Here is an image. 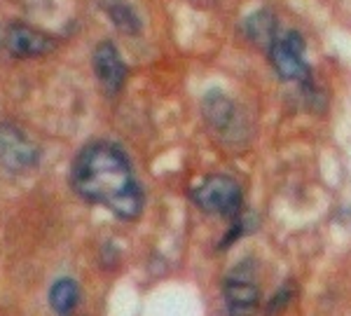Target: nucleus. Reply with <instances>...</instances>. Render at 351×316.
<instances>
[{
  "label": "nucleus",
  "instance_id": "1",
  "mask_svg": "<svg viewBox=\"0 0 351 316\" xmlns=\"http://www.w3.org/2000/svg\"><path fill=\"white\" fill-rule=\"evenodd\" d=\"M73 188L82 199L110 208L117 218L134 220L143 211V193L134 178L129 160L110 143H94L73 165Z\"/></svg>",
  "mask_w": 351,
  "mask_h": 316
},
{
  "label": "nucleus",
  "instance_id": "2",
  "mask_svg": "<svg viewBox=\"0 0 351 316\" xmlns=\"http://www.w3.org/2000/svg\"><path fill=\"white\" fill-rule=\"evenodd\" d=\"M192 199L206 213L237 218L241 211V185L232 176L213 173L192 190Z\"/></svg>",
  "mask_w": 351,
  "mask_h": 316
},
{
  "label": "nucleus",
  "instance_id": "3",
  "mask_svg": "<svg viewBox=\"0 0 351 316\" xmlns=\"http://www.w3.org/2000/svg\"><path fill=\"white\" fill-rule=\"evenodd\" d=\"M304 38L295 31L279 36L269 47V61L276 75L286 82H309V64L304 59Z\"/></svg>",
  "mask_w": 351,
  "mask_h": 316
},
{
  "label": "nucleus",
  "instance_id": "4",
  "mask_svg": "<svg viewBox=\"0 0 351 316\" xmlns=\"http://www.w3.org/2000/svg\"><path fill=\"white\" fill-rule=\"evenodd\" d=\"M38 162V148L16 127H0V165L8 171H26Z\"/></svg>",
  "mask_w": 351,
  "mask_h": 316
},
{
  "label": "nucleus",
  "instance_id": "5",
  "mask_svg": "<svg viewBox=\"0 0 351 316\" xmlns=\"http://www.w3.org/2000/svg\"><path fill=\"white\" fill-rule=\"evenodd\" d=\"M94 71H96V77H99L101 87L108 94H117L124 87L127 66H124L122 56L112 42L106 40L94 49Z\"/></svg>",
  "mask_w": 351,
  "mask_h": 316
},
{
  "label": "nucleus",
  "instance_id": "6",
  "mask_svg": "<svg viewBox=\"0 0 351 316\" xmlns=\"http://www.w3.org/2000/svg\"><path fill=\"white\" fill-rule=\"evenodd\" d=\"M5 45L14 56L19 59H28V56H43L54 49V38L47 33L38 31L33 26L26 24H14L10 26L8 36H5Z\"/></svg>",
  "mask_w": 351,
  "mask_h": 316
},
{
  "label": "nucleus",
  "instance_id": "7",
  "mask_svg": "<svg viewBox=\"0 0 351 316\" xmlns=\"http://www.w3.org/2000/svg\"><path fill=\"white\" fill-rule=\"evenodd\" d=\"M225 304H228L230 316H256L260 307V289L246 279H234L230 276L223 286Z\"/></svg>",
  "mask_w": 351,
  "mask_h": 316
},
{
  "label": "nucleus",
  "instance_id": "8",
  "mask_svg": "<svg viewBox=\"0 0 351 316\" xmlns=\"http://www.w3.org/2000/svg\"><path fill=\"white\" fill-rule=\"evenodd\" d=\"M202 110H204V117L206 122L216 129L218 134H228V129L234 124L237 120V110H234V104L225 97L223 92H208L204 97V104H202Z\"/></svg>",
  "mask_w": 351,
  "mask_h": 316
},
{
  "label": "nucleus",
  "instance_id": "9",
  "mask_svg": "<svg viewBox=\"0 0 351 316\" xmlns=\"http://www.w3.org/2000/svg\"><path fill=\"white\" fill-rule=\"evenodd\" d=\"M243 31L251 38L253 42L265 45V47H271V42L276 40V16L267 12V10H260V12H253L243 24Z\"/></svg>",
  "mask_w": 351,
  "mask_h": 316
},
{
  "label": "nucleus",
  "instance_id": "10",
  "mask_svg": "<svg viewBox=\"0 0 351 316\" xmlns=\"http://www.w3.org/2000/svg\"><path fill=\"white\" fill-rule=\"evenodd\" d=\"M106 14L112 19V24L120 28L122 33H129V36H134V33L141 31V19L138 14L134 12V8L127 3V0H106Z\"/></svg>",
  "mask_w": 351,
  "mask_h": 316
},
{
  "label": "nucleus",
  "instance_id": "11",
  "mask_svg": "<svg viewBox=\"0 0 351 316\" xmlns=\"http://www.w3.org/2000/svg\"><path fill=\"white\" fill-rule=\"evenodd\" d=\"M77 286L73 279H59L49 291V307L54 309L56 314H68L75 309L77 304Z\"/></svg>",
  "mask_w": 351,
  "mask_h": 316
},
{
  "label": "nucleus",
  "instance_id": "12",
  "mask_svg": "<svg viewBox=\"0 0 351 316\" xmlns=\"http://www.w3.org/2000/svg\"><path fill=\"white\" fill-rule=\"evenodd\" d=\"M291 297H293V289H291V286H284V289H281L279 293H274V297H271L269 304H267V316H279L288 307Z\"/></svg>",
  "mask_w": 351,
  "mask_h": 316
}]
</instances>
